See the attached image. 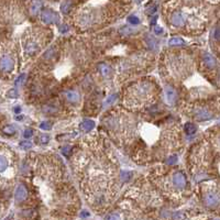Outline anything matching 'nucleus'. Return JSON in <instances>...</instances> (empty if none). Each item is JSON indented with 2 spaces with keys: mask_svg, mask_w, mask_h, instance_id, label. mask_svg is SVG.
Masks as SVG:
<instances>
[{
  "mask_svg": "<svg viewBox=\"0 0 220 220\" xmlns=\"http://www.w3.org/2000/svg\"><path fill=\"white\" fill-rule=\"evenodd\" d=\"M218 110H220V100L209 106H196L193 109V116L198 121H207L213 119Z\"/></svg>",
  "mask_w": 220,
  "mask_h": 220,
  "instance_id": "obj_1",
  "label": "nucleus"
},
{
  "mask_svg": "<svg viewBox=\"0 0 220 220\" xmlns=\"http://www.w3.org/2000/svg\"><path fill=\"white\" fill-rule=\"evenodd\" d=\"M42 46H43V44L40 43V40L30 37V39H28L24 42L23 49L26 54H28V55H34V54H37L40 51V49Z\"/></svg>",
  "mask_w": 220,
  "mask_h": 220,
  "instance_id": "obj_2",
  "label": "nucleus"
},
{
  "mask_svg": "<svg viewBox=\"0 0 220 220\" xmlns=\"http://www.w3.org/2000/svg\"><path fill=\"white\" fill-rule=\"evenodd\" d=\"M41 19L44 23L46 24H54L60 21L58 14L54 11H51V10H44L41 13Z\"/></svg>",
  "mask_w": 220,
  "mask_h": 220,
  "instance_id": "obj_3",
  "label": "nucleus"
},
{
  "mask_svg": "<svg viewBox=\"0 0 220 220\" xmlns=\"http://www.w3.org/2000/svg\"><path fill=\"white\" fill-rule=\"evenodd\" d=\"M14 66L13 58L9 55V54H3L1 57H0V70L2 72H10L12 71Z\"/></svg>",
  "mask_w": 220,
  "mask_h": 220,
  "instance_id": "obj_4",
  "label": "nucleus"
},
{
  "mask_svg": "<svg viewBox=\"0 0 220 220\" xmlns=\"http://www.w3.org/2000/svg\"><path fill=\"white\" fill-rule=\"evenodd\" d=\"M204 200H205V204L206 206L210 207V208H215L217 207L218 205L220 204V198L216 193L213 192H208L204 197Z\"/></svg>",
  "mask_w": 220,
  "mask_h": 220,
  "instance_id": "obj_5",
  "label": "nucleus"
},
{
  "mask_svg": "<svg viewBox=\"0 0 220 220\" xmlns=\"http://www.w3.org/2000/svg\"><path fill=\"white\" fill-rule=\"evenodd\" d=\"M171 23L174 27H182L185 23V16H184L183 12L181 11H175L171 14V18H169Z\"/></svg>",
  "mask_w": 220,
  "mask_h": 220,
  "instance_id": "obj_6",
  "label": "nucleus"
},
{
  "mask_svg": "<svg viewBox=\"0 0 220 220\" xmlns=\"http://www.w3.org/2000/svg\"><path fill=\"white\" fill-rule=\"evenodd\" d=\"M27 196H28V190H27L26 186L22 185V184L19 185L18 187H17V189H16V195H14L16 200L18 203L23 202V200L27 198Z\"/></svg>",
  "mask_w": 220,
  "mask_h": 220,
  "instance_id": "obj_7",
  "label": "nucleus"
},
{
  "mask_svg": "<svg viewBox=\"0 0 220 220\" xmlns=\"http://www.w3.org/2000/svg\"><path fill=\"white\" fill-rule=\"evenodd\" d=\"M173 183L177 188H184L186 186V177L183 173H176L173 177Z\"/></svg>",
  "mask_w": 220,
  "mask_h": 220,
  "instance_id": "obj_8",
  "label": "nucleus"
},
{
  "mask_svg": "<svg viewBox=\"0 0 220 220\" xmlns=\"http://www.w3.org/2000/svg\"><path fill=\"white\" fill-rule=\"evenodd\" d=\"M165 95H166V99H167V101H169V105H173L174 102H175L176 93H175V90H174L173 88H171V87L167 86L166 89H165Z\"/></svg>",
  "mask_w": 220,
  "mask_h": 220,
  "instance_id": "obj_9",
  "label": "nucleus"
},
{
  "mask_svg": "<svg viewBox=\"0 0 220 220\" xmlns=\"http://www.w3.org/2000/svg\"><path fill=\"white\" fill-rule=\"evenodd\" d=\"M203 61H204L205 65H206L208 68H213L216 66V61L210 54L208 53H205L204 54V57H203Z\"/></svg>",
  "mask_w": 220,
  "mask_h": 220,
  "instance_id": "obj_10",
  "label": "nucleus"
},
{
  "mask_svg": "<svg viewBox=\"0 0 220 220\" xmlns=\"http://www.w3.org/2000/svg\"><path fill=\"white\" fill-rule=\"evenodd\" d=\"M41 8H42V2L40 1V0H33L32 3H31V7H30L31 13L32 14L39 13V11L41 10Z\"/></svg>",
  "mask_w": 220,
  "mask_h": 220,
  "instance_id": "obj_11",
  "label": "nucleus"
},
{
  "mask_svg": "<svg viewBox=\"0 0 220 220\" xmlns=\"http://www.w3.org/2000/svg\"><path fill=\"white\" fill-rule=\"evenodd\" d=\"M81 128L84 131H89V130H93L95 128V122L91 120H85L81 122Z\"/></svg>",
  "mask_w": 220,
  "mask_h": 220,
  "instance_id": "obj_12",
  "label": "nucleus"
},
{
  "mask_svg": "<svg viewBox=\"0 0 220 220\" xmlns=\"http://www.w3.org/2000/svg\"><path fill=\"white\" fill-rule=\"evenodd\" d=\"M9 162H8V159L3 155H0V173H2L7 169Z\"/></svg>",
  "mask_w": 220,
  "mask_h": 220,
  "instance_id": "obj_13",
  "label": "nucleus"
},
{
  "mask_svg": "<svg viewBox=\"0 0 220 220\" xmlns=\"http://www.w3.org/2000/svg\"><path fill=\"white\" fill-rule=\"evenodd\" d=\"M71 7H72V2L67 0V1H65V2H63L61 5V11L63 13H68V11L71 10Z\"/></svg>",
  "mask_w": 220,
  "mask_h": 220,
  "instance_id": "obj_14",
  "label": "nucleus"
},
{
  "mask_svg": "<svg viewBox=\"0 0 220 220\" xmlns=\"http://www.w3.org/2000/svg\"><path fill=\"white\" fill-rule=\"evenodd\" d=\"M66 97L70 101H77L78 99V94L76 91H73V90H70L66 93Z\"/></svg>",
  "mask_w": 220,
  "mask_h": 220,
  "instance_id": "obj_15",
  "label": "nucleus"
},
{
  "mask_svg": "<svg viewBox=\"0 0 220 220\" xmlns=\"http://www.w3.org/2000/svg\"><path fill=\"white\" fill-rule=\"evenodd\" d=\"M195 131H196V127H195L193 123L188 122L185 125V132L187 133V134H193V133H195Z\"/></svg>",
  "mask_w": 220,
  "mask_h": 220,
  "instance_id": "obj_16",
  "label": "nucleus"
},
{
  "mask_svg": "<svg viewBox=\"0 0 220 220\" xmlns=\"http://www.w3.org/2000/svg\"><path fill=\"white\" fill-rule=\"evenodd\" d=\"M184 41L181 39V37H172V39H169V44L171 45H181V44H183Z\"/></svg>",
  "mask_w": 220,
  "mask_h": 220,
  "instance_id": "obj_17",
  "label": "nucleus"
},
{
  "mask_svg": "<svg viewBox=\"0 0 220 220\" xmlns=\"http://www.w3.org/2000/svg\"><path fill=\"white\" fill-rule=\"evenodd\" d=\"M100 72H101V74L104 75V76H107V75L109 74V72H110V67H109L108 65H106V64H102V65H100Z\"/></svg>",
  "mask_w": 220,
  "mask_h": 220,
  "instance_id": "obj_18",
  "label": "nucleus"
},
{
  "mask_svg": "<svg viewBox=\"0 0 220 220\" xmlns=\"http://www.w3.org/2000/svg\"><path fill=\"white\" fill-rule=\"evenodd\" d=\"M128 21H129L130 24H138L140 22L139 18L135 16H130L129 18H128Z\"/></svg>",
  "mask_w": 220,
  "mask_h": 220,
  "instance_id": "obj_19",
  "label": "nucleus"
},
{
  "mask_svg": "<svg viewBox=\"0 0 220 220\" xmlns=\"http://www.w3.org/2000/svg\"><path fill=\"white\" fill-rule=\"evenodd\" d=\"M3 132L7 133V134H13L14 132H16V130H14V127H12V125H7L3 129Z\"/></svg>",
  "mask_w": 220,
  "mask_h": 220,
  "instance_id": "obj_20",
  "label": "nucleus"
},
{
  "mask_svg": "<svg viewBox=\"0 0 220 220\" xmlns=\"http://www.w3.org/2000/svg\"><path fill=\"white\" fill-rule=\"evenodd\" d=\"M24 78H26V75H24V74H21L20 76H19L18 78L16 79V81H14V84H16V86H20L21 84L23 83Z\"/></svg>",
  "mask_w": 220,
  "mask_h": 220,
  "instance_id": "obj_21",
  "label": "nucleus"
},
{
  "mask_svg": "<svg viewBox=\"0 0 220 220\" xmlns=\"http://www.w3.org/2000/svg\"><path fill=\"white\" fill-rule=\"evenodd\" d=\"M105 220H120V217L117 213H111V215L107 216Z\"/></svg>",
  "mask_w": 220,
  "mask_h": 220,
  "instance_id": "obj_22",
  "label": "nucleus"
},
{
  "mask_svg": "<svg viewBox=\"0 0 220 220\" xmlns=\"http://www.w3.org/2000/svg\"><path fill=\"white\" fill-rule=\"evenodd\" d=\"M129 178H130L129 172H122V173H121V179H122V182H127Z\"/></svg>",
  "mask_w": 220,
  "mask_h": 220,
  "instance_id": "obj_23",
  "label": "nucleus"
},
{
  "mask_svg": "<svg viewBox=\"0 0 220 220\" xmlns=\"http://www.w3.org/2000/svg\"><path fill=\"white\" fill-rule=\"evenodd\" d=\"M32 135H33V130H31V129H27V130H24L23 137L26 138V139H28V138L32 137Z\"/></svg>",
  "mask_w": 220,
  "mask_h": 220,
  "instance_id": "obj_24",
  "label": "nucleus"
},
{
  "mask_svg": "<svg viewBox=\"0 0 220 220\" xmlns=\"http://www.w3.org/2000/svg\"><path fill=\"white\" fill-rule=\"evenodd\" d=\"M40 128H41L42 130H50V129H51V123H49V122H42L41 125H40Z\"/></svg>",
  "mask_w": 220,
  "mask_h": 220,
  "instance_id": "obj_25",
  "label": "nucleus"
},
{
  "mask_svg": "<svg viewBox=\"0 0 220 220\" xmlns=\"http://www.w3.org/2000/svg\"><path fill=\"white\" fill-rule=\"evenodd\" d=\"M20 146L21 148H23V149H29V148L32 146V144H31L30 142H28V141H22L20 143Z\"/></svg>",
  "mask_w": 220,
  "mask_h": 220,
  "instance_id": "obj_26",
  "label": "nucleus"
},
{
  "mask_svg": "<svg viewBox=\"0 0 220 220\" xmlns=\"http://www.w3.org/2000/svg\"><path fill=\"white\" fill-rule=\"evenodd\" d=\"M17 90L16 89H10L9 91H8V97H10V98H16L17 97Z\"/></svg>",
  "mask_w": 220,
  "mask_h": 220,
  "instance_id": "obj_27",
  "label": "nucleus"
},
{
  "mask_svg": "<svg viewBox=\"0 0 220 220\" xmlns=\"http://www.w3.org/2000/svg\"><path fill=\"white\" fill-rule=\"evenodd\" d=\"M71 150H72V148H71V146H65V148L62 150V153H63V154H64V155L67 156L68 154H70Z\"/></svg>",
  "mask_w": 220,
  "mask_h": 220,
  "instance_id": "obj_28",
  "label": "nucleus"
},
{
  "mask_svg": "<svg viewBox=\"0 0 220 220\" xmlns=\"http://www.w3.org/2000/svg\"><path fill=\"white\" fill-rule=\"evenodd\" d=\"M60 32L61 33L68 32V27L66 26V24H62V26H60Z\"/></svg>",
  "mask_w": 220,
  "mask_h": 220,
  "instance_id": "obj_29",
  "label": "nucleus"
},
{
  "mask_svg": "<svg viewBox=\"0 0 220 220\" xmlns=\"http://www.w3.org/2000/svg\"><path fill=\"white\" fill-rule=\"evenodd\" d=\"M176 161H177V156L173 155V156H169V159L167 160V163H169V165L174 164V163H176Z\"/></svg>",
  "mask_w": 220,
  "mask_h": 220,
  "instance_id": "obj_30",
  "label": "nucleus"
},
{
  "mask_svg": "<svg viewBox=\"0 0 220 220\" xmlns=\"http://www.w3.org/2000/svg\"><path fill=\"white\" fill-rule=\"evenodd\" d=\"M41 142L42 143H47L49 142V135H46V134H43L41 137Z\"/></svg>",
  "mask_w": 220,
  "mask_h": 220,
  "instance_id": "obj_31",
  "label": "nucleus"
},
{
  "mask_svg": "<svg viewBox=\"0 0 220 220\" xmlns=\"http://www.w3.org/2000/svg\"><path fill=\"white\" fill-rule=\"evenodd\" d=\"M154 31H155V33H158V34H161V33L163 32V29L161 28V27H155V28H154Z\"/></svg>",
  "mask_w": 220,
  "mask_h": 220,
  "instance_id": "obj_32",
  "label": "nucleus"
},
{
  "mask_svg": "<svg viewBox=\"0 0 220 220\" xmlns=\"http://www.w3.org/2000/svg\"><path fill=\"white\" fill-rule=\"evenodd\" d=\"M156 20H158V17H153V19L151 20V24H155V22H156Z\"/></svg>",
  "mask_w": 220,
  "mask_h": 220,
  "instance_id": "obj_33",
  "label": "nucleus"
},
{
  "mask_svg": "<svg viewBox=\"0 0 220 220\" xmlns=\"http://www.w3.org/2000/svg\"><path fill=\"white\" fill-rule=\"evenodd\" d=\"M115 98H116V96H114V97H112V96H111V97H110V98H109V99H108V100H107V104H109V102H111V101H114V100H115Z\"/></svg>",
  "mask_w": 220,
  "mask_h": 220,
  "instance_id": "obj_34",
  "label": "nucleus"
},
{
  "mask_svg": "<svg viewBox=\"0 0 220 220\" xmlns=\"http://www.w3.org/2000/svg\"><path fill=\"white\" fill-rule=\"evenodd\" d=\"M81 216H83V217H87V216H89V213H88L87 211H83V213H81Z\"/></svg>",
  "mask_w": 220,
  "mask_h": 220,
  "instance_id": "obj_35",
  "label": "nucleus"
},
{
  "mask_svg": "<svg viewBox=\"0 0 220 220\" xmlns=\"http://www.w3.org/2000/svg\"><path fill=\"white\" fill-rule=\"evenodd\" d=\"M14 111H16V114H19V112H20V108H19V107H17V108L14 109Z\"/></svg>",
  "mask_w": 220,
  "mask_h": 220,
  "instance_id": "obj_36",
  "label": "nucleus"
},
{
  "mask_svg": "<svg viewBox=\"0 0 220 220\" xmlns=\"http://www.w3.org/2000/svg\"><path fill=\"white\" fill-rule=\"evenodd\" d=\"M219 145H220V140H219Z\"/></svg>",
  "mask_w": 220,
  "mask_h": 220,
  "instance_id": "obj_37",
  "label": "nucleus"
},
{
  "mask_svg": "<svg viewBox=\"0 0 220 220\" xmlns=\"http://www.w3.org/2000/svg\"><path fill=\"white\" fill-rule=\"evenodd\" d=\"M8 220H11V219H8Z\"/></svg>",
  "mask_w": 220,
  "mask_h": 220,
  "instance_id": "obj_38",
  "label": "nucleus"
}]
</instances>
